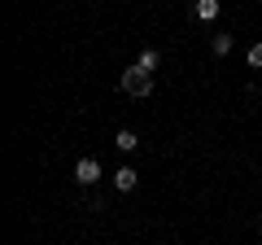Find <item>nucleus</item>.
Segmentation results:
<instances>
[{
    "label": "nucleus",
    "mask_w": 262,
    "mask_h": 245,
    "mask_svg": "<svg viewBox=\"0 0 262 245\" xmlns=\"http://www.w3.org/2000/svg\"><path fill=\"white\" fill-rule=\"evenodd\" d=\"M122 92H131V96H149V92H153V75H144L140 66L122 70Z\"/></svg>",
    "instance_id": "nucleus-1"
},
{
    "label": "nucleus",
    "mask_w": 262,
    "mask_h": 245,
    "mask_svg": "<svg viewBox=\"0 0 262 245\" xmlns=\"http://www.w3.org/2000/svg\"><path fill=\"white\" fill-rule=\"evenodd\" d=\"M75 179L79 184H96V179H101V162L96 158H79L75 162Z\"/></svg>",
    "instance_id": "nucleus-2"
},
{
    "label": "nucleus",
    "mask_w": 262,
    "mask_h": 245,
    "mask_svg": "<svg viewBox=\"0 0 262 245\" xmlns=\"http://www.w3.org/2000/svg\"><path fill=\"white\" fill-rule=\"evenodd\" d=\"M136 184H140V175H136L131 167H118V171H114V189H118V193H131Z\"/></svg>",
    "instance_id": "nucleus-3"
},
{
    "label": "nucleus",
    "mask_w": 262,
    "mask_h": 245,
    "mask_svg": "<svg viewBox=\"0 0 262 245\" xmlns=\"http://www.w3.org/2000/svg\"><path fill=\"white\" fill-rule=\"evenodd\" d=\"M192 13H196L201 22H214L219 13H223V5H219V0H196V5H192Z\"/></svg>",
    "instance_id": "nucleus-4"
},
{
    "label": "nucleus",
    "mask_w": 262,
    "mask_h": 245,
    "mask_svg": "<svg viewBox=\"0 0 262 245\" xmlns=\"http://www.w3.org/2000/svg\"><path fill=\"white\" fill-rule=\"evenodd\" d=\"M136 66H140L144 75H153V70L162 66V53H158V48H144V53H140V62H136Z\"/></svg>",
    "instance_id": "nucleus-5"
},
{
    "label": "nucleus",
    "mask_w": 262,
    "mask_h": 245,
    "mask_svg": "<svg viewBox=\"0 0 262 245\" xmlns=\"http://www.w3.org/2000/svg\"><path fill=\"white\" fill-rule=\"evenodd\" d=\"M114 145H118V149H122V153H131V149H136V145H140V136L131 132V127H122V132H118V136H114Z\"/></svg>",
    "instance_id": "nucleus-6"
},
{
    "label": "nucleus",
    "mask_w": 262,
    "mask_h": 245,
    "mask_svg": "<svg viewBox=\"0 0 262 245\" xmlns=\"http://www.w3.org/2000/svg\"><path fill=\"white\" fill-rule=\"evenodd\" d=\"M232 44H236V39L227 35V31H223V35H214V53H219V57H227V53H232Z\"/></svg>",
    "instance_id": "nucleus-7"
},
{
    "label": "nucleus",
    "mask_w": 262,
    "mask_h": 245,
    "mask_svg": "<svg viewBox=\"0 0 262 245\" xmlns=\"http://www.w3.org/2000/svg\"><path fill=\"white\" fill-rule=\"evenodd\" d=\"M249 66H253V70H262V39L249 48Z\"/></svg>",
    "instance_id": "nucleus-8"
}]
</instances>
